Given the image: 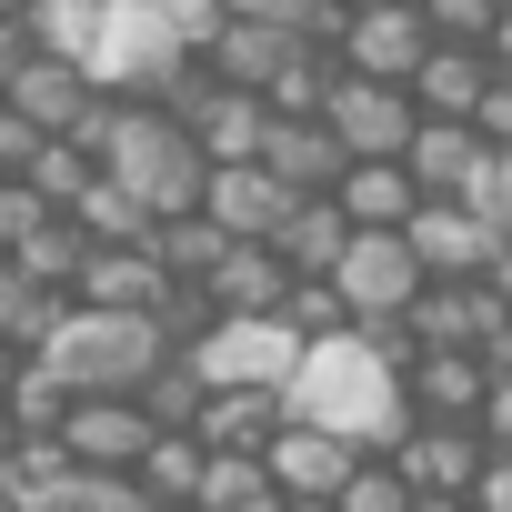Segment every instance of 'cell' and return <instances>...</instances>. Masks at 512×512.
<instances>
[{
    "instance_id": "obj_39",
    "label": "cell",
    "mask_w": 512,
    "mask_h": 512,
    "mask_svg": "<svg viewBox=\"0 0 512 512\" xmlns=\"http://www.w3.org/2000/svg\"><path fill=\"white\" fill-rule=\"evenodd\" d=\"M492 11H502V0H422L432 41H482V31H492Z\"/></svg>"
},
{
    "instance_id": "obj_19",
    "label": "cell",
    "mask_w": 512,
    "mask_h": 512,
    "mask_svg": "<svg viewBox=\"0 0 512 512\" xmlns=\"http://www.w3.org/2000/svg\"><path fill=\"white\" fill-rule=\"evenodd\" d=\"M482 131L472 121H412V141H402V171H412V191L422 201H462V181L482 171Z\"/></svg>"
},
{
    "instance_id": "obj_14",
    "label": "cell",
    "mask_w": 512,
    "mask_h": 512,
    "mask_svg": "<svg viewBox=\"0 0 512 512\" xmlns=\"http://www.w3.org/2000/svg\"><path fill=\"white\" fill-rule=\"evenodd\" d=\"M392 472L412 482V492H472V472H482V432L472 422H402V442H392Z\"/></svg>"
},
{
    "instance_id": "obj_41",
    "label": "cell",
    "mask_w": 512,
    "mask_h": 512,
    "mask_svg": "<svg viewBox=\"0 0 512 512\" xmlns=\"http://www.w3.org/2000/svg\"><path fill=\"white\" fill-rule=\"evenodd\" d=\"M472 131H482L492 151H512V71H492V91L472 101Z\"/></svg>"
},
{
    "instance_id": "obj_32",
    "label": "cell",
    "mask_w": 512,
    "mask_h": 512,
    "mask_svg": "<svg viewBox=\"0 0 512 512\" xmlns=\"http://www.w3.org/2000/svg\"><path fill=\"white\" fill-rule=\"evenodd\" d=\"M51 312H61V292H31V282H21V262H11V251H0V342H21V352H41Z\"/></svg>"
},
{
    "instance_id": "obj_16",
    "label": "cell",
    "mask_w": 512,
    "mask_h": 512,
    "mask_svg": "<svg viewBox=\"0 0 512 512\" xmlns=\"http://www.w3.org/2000/svg\"><path fill=\"white\" fill-rule=\"evenodd\" d=\"M251 161H262L282 191H332L342 181V141L322 131V111H272V131H262Z\"/></svg>"
},
{
    "instance_id": "obj_11",
    "label": "cell",
    "mask_w": 512,
    "mask_h": 512,
    "mask_svg": "<svg viewBox=\"0 0 512 512\" xmlns=\"http://www.w3.org/2000/svg\"><path fill=\"white\" fill-rule=\"evenodd\" d=\"M402 241H412V262H422V282H482L492 272V231L462 211V201H412V221H402Z\"/></svg>"
},
{
    "instance_id": "obj_22",
    "label": "cell",
    "mask_w": 512,
    "mask_h": 512,
    "mask_svg": "<svg viewBox=\"0 0 512 512\" xmlns=\"http://www.w3.org/2000/svg\"><path fill=\"white\" fill-rule=\"evenodd\" d=\"M342 241H352V221H342L332 191H302V201L282 211V231H272V251H282V272H292V282H322V272L342 262Z\"/></svg>"
},
{
    "instance_id": "obj_12",
    "label": "cell",
    "mask_w": 512,
    "mask_h": 512,
    "mask_svg": "<svg viewBox=\"0 0 512 512\" xmlns=\"http://www.w3.org/2000/svg\"><path fill=\"white\" fill-rule=\"evenodd\" d=\"M352 462H362V452H352L342 432H312V422H282V432L262 442V472L282 482V502H332V492L352 482Z\"/></svg>"
},
{
    "instance_id": "obj_48",
    "label": "cell",
    "mask_w": 512,
    "mask_h": 512,
    "mask_svg": "<svg viewBox=\"0 0 512 512\" xmlns=\"http://www.w3.org/2000/svg\"><path fill=\"white\" fill-rule=\"evenodd\" d=\"M0 21H31V0H0Z\"/></svg>"
},
{
    "instance_id": "obj_37",
    "label": "cell",
    "mask_w": 512,
    "mask_h": 512,
    "mask_svg": "<svg viewBox=\"0 0 512 512\" xmlns=\"http://www.w3.org/2000/svg\"><path fill=\"white\" fill-rule=\"evenodd\" d=\"M282 322H292L302 342H332V332H352V312H342V292H332V282H292V292H282Z\"/></svg>"
},
{
    "instance_id": "obj_4",
    "label": "cell",
    "mask_w": 512,
    "mask_h": 512,
    "mask_svg": "<svg viewBox=\"0 0 512 512\" xmlns=\"http://www.w3.org/2000/svg\"><path fill=\"white\" fill-rule=\"evenodd\" d=\"M181 362H191L211 392H221V382H241V392H282V382H292V362H302V332H292L282 312H221Z\"/></svg>"
},
{
    "instance_id": "obj_40",
    "label": "cell",
    "mask_w": 512,
    "mask_h": 512,
    "mask_svg": "<svg viewBox=\"0 0 512 512\" xmlns=\"http://www.w3.org/2000/svg\"><path fill=\"white\" fill-rule=\"evenodd\" d=\"M31 221H41L31 181H21V171H0V251H21V241H31Z\"/></svg>"
},
{
    "instance_id": "obj_44",
    "label": "cell",
    "mask_w": 512,
    "mask_h": 512,
    "mask_svg": "<svg viewBox=\"0 0 512 512\" xmlns=\"http://www.w3.org/2000/svg\"><path fill=\"white\" fill-rule=\"evenodd\" d=\"M31 141H41V131H31L11 101H0V171H21V161H31Z\"/></svg>"
},
{
    "instance_id": "obj_5",
    "label": "cell",
    "mask_w": 512,
    "mask_h": 512,
    "mask_svg": "<svg viewBox=\"0 0 512 512\" xmlns=\"http://www.w3.org/2000/svg\"><path fill=\"white\" fill-rule=\"evenodd\" d=\"M412 91L402 81H362V71H342L332 61V91H322V131L342 141V161H402V141H412Z\"/></svg>"
},
{
    "instance_id": "obj_42",
    "label": "cell",
    "mask_w": 512,
    "mask_h": 512,
    "mask_svg": "<svg viewBox=\"0 0 512 512\" xmlns=\"http://www.w3.org/2000/svg\"><path fill=\"white\" fill-rule=\"evenodd\" d=\"M472 432H482V452H512V372H492V392H482Z\"/></svg>"
},
{
    "instance_id": "obj_24",
    "label": "cell",
    "mask_w": 512,
    "mask_h": 512,
    "mask_svg": "<svg viewBox=\"0 0 512 512\" xmlns=\"http://www.w3.org/2000/svg\"><path fill=\"white\" fill-rule=\"evenodd\" d=\"M332 201H342V221H352V231H402L422 191H412V171H402V161H342Z\"/></svg>"
},
{
    "instance_id": "obj_43",
    "label": "cell",
    "mask_w": 512,
    "mask_h": 512,
    "mask_svg": "<svg viewBox=\"0 0 512 512\" xmlns=\"http://www.w3.org/2000/svg\"><path fill=\"white\" fill-rule=\"evenodd\" d=\"M462 502H472V512H512V452H482V472H472Z\"/></svg>"
},
{
    "instance_id": "obj_36",
    "label": "cell",
    "mask_w": 512,
    "mask_h": 512,
    "mask_svg": "<svg viewBox=\"0 0 512 512\" xmlns=\"http://www.w3.org/2000/svg\"><path fill=\"white\" fill-rule=\"evenodd\" d=\"M462 211H472L492 241H512V151H482V171L462 181Z\"/></svg>"
},
{
    "instance_id": "obj_10",
    "label": "cell",
    "mask_w": 512,
    "mask_h": 512,
    "mask_svg": "<svg viewBox=\"0 0 512 512\" xmlns=\"http://www.w3.org/2000/svg\"><path fill=\"white\" fill-rule=\"evenodd\" d=\"M292 201H302V191H282L262 161H211V181H201V221H211L221 241H272Z\"/></svg>"
},
{
    "instance_id": "obj_18",
    "label": "cell",
    "mask_w": 512,
    "mask_h": 512,
    "mask_svg": "<svg viewBox=\"0 0 512 512\" xmlns=\"http://www.w3.org/2000/svg\"><path fill=\"white\" fill-rule=\"evenodd\" d=\"M402 91H412L422 121H472V101L492 91V61H482V41H432L422 71H412Z\"/></svg>"
},
{
    "instance_id": "obj_1",
    "label": "cell",
    "mask_w": 512,
    "mask_h": 512,
    "mask_svg": "<svg viewBox=\"0 0 512 512\" xmlns=\"http://www.w3.org/2000/svg\"><path fill=\"white\" fill-rule=\"evenodd\" d=\"M282 412L312 422V432H342L352 452H392L402 442V372L362 342V332H332V342H302L292 382H282Z\"/></svg>"
},
{
    "instance_id": "obj_2",
    "label": "cell",
    "mask_w": 512,
    "mask_h": 512,
    "mask_svg": "<svg viewBox=\"0 0 512 512\" xmlns=\"http://www.w3.org/2000/svg\"><path fill=\"white\" fill-rule=\"evenodd\" d=\"M81 151L151 211V221H181V211H201V181H211V161H201V141L161 111V101H101V121L81 131Z\"/></svg>"
},
{
    "instance_id": "obj_35",
    "label": "cell",
    "mask_w": 512,
    "mask_h": 512,
    "mask_svg": "<svg viewBox=\"0 0 512 512\" xmlns=\"http://www.w3.org/2000/svg\"><path fill=\"white\" fill-rule=\"evenodd\" d=\"M332 512H412V482L392 472V452H362V462H352V482L332 492Z\"/></svg>"
},
{
    "instance_id": "obj_49",
    "label": "cell",
    "mask_w": 512,
    "mask_h": 512,
    "mask_svg": "<svg viewBox=\"0 0 512 512\" xmlns=\"http://www.w3.org/2000/svg\"><path fill=\"white\" fill-rule=\"evenodd\" d=\"M282 512H332V502H282Z\"/></svg>"
},
{
    "instance_id": "obj_45",
    "label": "cell",
    "mask_w": 512,
    "mask_h": 512,
    "mask_svg": "<svg viewBox=\"0 0 512 512\" xmlns=\"http://www.w3.org/2000/svg\"><path fill=\"white\" fill-rule=\"evenodd\" d=\"M482 61H492V71H512V0L492 11V31H482Z\"/></svg>"
},
{
    "instance_id": "obj_6",
    "label": "cell",
    "mask_w": 512,
    "mask_h": 512,
    "mask_svg": "<svg viewBox=\"0 0 512 512\" xmlns=\"http://www.w3.org/2000/svg\"><path fill=\"white\" fill-rule=\"evenodd\" d=\"M0 101H11V111H21L41 141H81V131L101 121V101H111V91H101L81 61H61V51H31L11 81H0Z\"/></svg>"
},
{
    "instance_id": "obj_21",
    "label": "cell",
    "mask_w": 512,
    "mask_h": 512,
    "mask_svg": "<svg viewBox=\"0 0 512 512\" xmlns=\"http://www.w3.org/2000/svg\"><path fill=\"white\" fill-rule=\"evenodd\" d=\"M201 292H211V312H282L292 272H282L272 241H221V262L201 272Z\"/></svg>"
},
{
    "instance_id": "obj_17",
    "label": "cell",
    "mask_w": 512,
    "mask_h": 512,
    "mask_svg": "<svg viewBox=\"0 0 512 512\" xmlns=\"http://www.w3.org/2000/svg\"><path fill=\"white\" fill-rule=\"evenodd\" d=\"M81 482V462L61 452V432H11L0 442V502L11 512H61Z\"/></svg>"
},
{
    "instance_id": "obj_28",
    "label": "cell",
    "mask_w": 512,
    "mask_h": 512,
    "mask_svg": "<svg viewBox=\"0 0 512 512\" xmlns=\"http://www.w3.org/2000/svg\"><path fill=\"white\" fill-rule=\"evenodd\" d=\"M91 171H101V161H91L81 141H31V161H21V181H31L41 211H71V201L91 191Z\"/></svg>"
},
{
    "instance_id": "obj_20",
    "label": "cell",
    "mask_w": 512,
    "mask_h": 512,
    "mask_svg": "<svg viewBox=\"0 0 512 512\" xmlns=\"http://www.w3.org/2000/svg\"><path fill=\"white\" fill-rule=\"evenodd\" d=\"M282 422H292V412H282V392H241V382H221V392H201L191 442H201V452H262Z\"/></svg>"
},
{
    "instance_id": "obj_47",
    "label": "cell",
    "mask_w": 512,
    "mask_h": 512,
    "mask_svg": "<svg viewBox=\"0 0 512 512\" xmlns=\"http://www.w3.org/2000/svg\"><path fill=\"white\" fill-rule=\"evenodd\" d=\"M412 512H472V502H452V492H412Z\"/></svg>"
},
{
    "instance_id": "obj_27",
    "label": "cell",
    "mask_w": 512,
    "mask_h": 512,
    "mask_svg": "<svg viewBox=\"0 0 512 512\" xmlns=\"http://www.w3.org/2000/svg\"><path fill=\"white\" fill-rule=\"evenodd\" d=\"M191 512H282V482L262 472V452H211Z\"/></svg>"
},
{
    "instance_id": "obj_33",
    "label": "cell",
    "mask_w": 512,
    "mask_h": 512,
    "mask_svg": "<svg viewBox=\"0 0 512 512\" xmlns=\"http://www.w3.org/2000/svg\"><path fill=\"white\" fill-rule=\"evenodd\" d=\"M201 392H211V382H201V372H191V362L171 352V362H161V372H151V382H141L131 402H141V412H151L161 432H191V412H201Z\"/></svg>"
},
{
    "instance_id": "obj_38",
    "label": "cell",
    "mask_w": 512,
    "mask_h": 512,
    "mask_svg": "<svg viewBox=\"0 0 512 512\" xmlns=\"http://www.w3.org/2000/svg\"><path fill=\"white\" fill-rule=\"evenodd\" d=\"M61 512H151V502H141V482H131V472H81Z\"/></svg>"
},
{
    "instance_id": "obj_46",
    "label": "cell",
    "mask_w": 512,
    "mask_h": 512,
    "mask_svg": "<svg viewBox=\"0 0 512 512\" xmlns=\"http://www.w3.org/2000/svg\"><path fill=\"white\" fill-rule=\"evenodd\" d=\"M21 362H31L21 342H0V392H11V382H21Z\"/></svg>"
},
{
    "instance_id": "obj_8",
    "label": "cell",
    "mask_w": 512,
    "mask_h": 512,
    "mask_svg": "<svg viewBox=\"0 0 512 512\" xmlns=\"http://www.w3.org/2000/svg\"><path fill=\"white\" fill-rule=\"evenodd\" d=\"M422 51H432V21L392 11V0H362V11H342V31H332V61L362 71V81H412Z\"/></svg>"
},
{
    "instance_id": "obj_31",
    "label": "cell",
    "mask_w": 512,
    "mask_h": 512,
    "mask_svg": "<svg viewBox=\"0 0 512 512\" xmlns=\"http://www.w3.org/2000/svg\"><path fill=\"white\" fill-rule=\"evenodd\" d=\"M151 262H161L171 282H201V272L221 262V231H211L201 211H181V221H151Z\"/></svg>"
},
{
    "instance_id": "obj_3",
    "label": "cell",
    "mask_w": 512,
    "mask_h": 512,
    "mask_svg": "<svg viewBox=\"0 0 512 512\" xmlns=\"http://www.w3.org/2000/svg\"><path fill=\"white\" fill-rule=\"evenodd\" d=\"M181 342L161 332V312H91V302H61L51 332H41V362L71 382V392H141Z\"/></svg>"
},
{
    "instance_id": "obj_51",
    "label": "cell",
    "mask_w": 512,
    "mask_h": 512,
    "mask_svg": "<svg viewBox=\"0 0 512 512\" xmlns=\"http://www.w3.org/2000/svg\"><path fill=\"white\" fill-rule=\"evenodd\" d=\"M151 512H171V502H151Z\"/></svg>"
},
{
    "instance_id": "obj_7",
    "label": "cell",
    "mask_w": 512,
    "mask_h": 512,
    "mask_svg": "<svg viewBox=\"0 0 512 512\" xmlns=\"http://www.w3.org/2000/svg\"><path fill=\"white\" fill-rule=\"evenodd\" d=\"M322 282L342 292L352 322H392V312L422 292V262H412V241H402V231H352V241H342V262H332Z\"/></svg>"
},
{
    "instance_id": "obj_34",
    "label": "cell",
    "mask_w": 512,
    "mask_h": 512,
    "mask_svg": "<svg viewBox=\"0 0 512 512\" xmlns=\"http://www.w3.org/2000/svg\"><path fill=\"white\" fill-rule=\"evenodd\" d=\"M221 11L272 21V31H302V41H322V51H332V31H342V11H352V0H221Z\"/></svg>"
},
{
    "instance_id": "obj_13",
    "label": "cell",
    "mask_w": 512,
    "mask_h": 512,
    "mask_svg": "<svg viewBox=\"0 0 512 512\" xmlns=\"http://www.w3.org/2000/svg\"><path fill=\"white\" fill-rule=\"evenodd\" d=\"M492 392V362L482 352H412L402 362V412L412 422H472Z\"/></svg>"
},
{
    "instance_id": "obj_26",
    "label": "cell",
    "mask_w": 512,
    "mask_h": 512,
    "mask_svg": "<svg viewBox=\"0 0 512 512\" xmlns=\"http://www.w3.org/2000/svg\"><path fill=\"white\" fill-rule=\"evenodd\" d=\"M201 472H211V452H201L191 432H151V452L131 462V482H141V502H171V512H191V492H201Z\"/></svg>"
},
{
    "instance_id": "obj_25",
    "label": "cell",
    "mask_w": 512,
    "mask_h": 512,
    "mask_svg": "<svg viewBox=\"0 0 512 512\" xmlns=\"http://www.w3.org/2000/svg\"><path fill=\"white\" fill-rule=\"evenodd\" d=\"M11 262H21V282H31V292H61V302H71V282H81V262H91V231H81L71 211H41V221H31V241L11 251Z\"/></svg>"
},
{
    "instance_id": "obj_29",
    "label": "cell",
    "mask_w": 512,
    "mask_h": 512,
    "mask_svg": "<svg viewBox=\"0 0 512 512\" xmlns=\"http://www.w3.org/2000/svg\"><path fill=\"white\" fill-rule=\"evenodd\" d=\"M0 412H11V432H61V412H71V382H61L41 352H31V362H21V382L0 392Z\"/></svg>"
},
{
    "instance_id": "obj_23",
    "label": "cell",
    "mask_w": 512,
    "mask_h": 512,
    "mask_svg": "<svg viewBox=\"0 0 512 512\" xmlns=\"http://www.w3.org/2000/svg\"><path fill=\"white\" fill-rule=\"evenodd\" d=\"M181 131L201 141V161H251V151H262V131H272V101H251V91L211 81V91L191 101V121H181Z\"/></svg>"
},
{
    "instance_id": "obj_50",
    "label": "cell",
    "mask_w": 512,
    "mask_h": 512,
    "mask_svg": "<svg viewBox=\"0 0 512 512\" xmlns=\"http://www.w3.org/2000/svg\"><path fill=\"white\" fill-rule=\"evenodd\" d=\"M352 11H362V0H352ZM392 11H422V0H392Z\"/></svg>"
},
{
    "instance_id": "obj_9",
    "label": "cell",
    "mask_w": 512,
    "mask_h": 512,
    "mask_svg": "<svg viewBox=\"0 0 512 512\" xmlns=\"http://www.w3.org/2000/svg\"><path fill=\"white\" fill-rule=\"evenodd\" d=\"M151 412L131 402V392H71V412H61V452L81 462V472H131L141 452H151Z\"/></svg>"
},
{
    "instance_id": "obj_30",
    "label": "cell",
    "mask_w": 512,
    "mask_h": 512,
    "mask_svg": "<svg viewBox=\"0 0 512 512\" xmlns=\"http://www.w3.org/2000/svg\"><path fill=\"white\" fill-rule=\"evenodd\" d=\"M71 221H81L91 241H151V211H141V201H131L111 171H91V191L71 201Z\"/></svg>"
},
{
    "instance_id": "obj_15",
    "label": "cell",
    "mask_w": 512,
    "mask_h": 512,
    "mask_svg": "<svg viewBox=\"0 0 512 512\" xmlns=\"http://www.w3.org/2000/svg\"><path fill=\"white\" fill-rule=\"evenodd\" d=\"M161 292H171V272L151 262V241H91V262L71 282V302H91V312H161Z\"/></svg>"
}]
</instances>
